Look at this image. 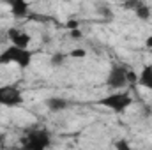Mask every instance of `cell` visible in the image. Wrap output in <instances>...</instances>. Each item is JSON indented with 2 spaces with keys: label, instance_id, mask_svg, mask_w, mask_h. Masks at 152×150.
<instances>
[{
  "label": "cell",
  "instance_id": "cell-1",
  "mask_svg": "<svg viewBox=\"0 0 152 150\" xmlns=\"http://www.w3.org/2000/svg\"><path fill=\"white\" fill-rule=\"evenodd\" d=\"M7 64H16L18 67L27 69L32 64V51L9 44L5 50L0 51V66H7Z\"/></svg>",
  "mask_w": 152,
  "mask_h": 150
},
{
  "label": "cell",
  "instance_id": "cell-2",
  "mask_svg": "<svg viewBox=\"0 0 152 150\" xmlns=\"http://www.w3.org/2000/svg\"><path fill=\"white\" fill-rule=\"evenodd\" d=\"M51 147V133L48 129H28L21 140V150H48Z\"/></svg>",
  "mask_w": 152,
  "mask_h": 150
},
{
  "label": "cell",
  "instance_id": "cell-3",
  "mask_svg": "<svg viewBox=\"0 0 152 150\" xmlns=\"http://www.w3.org/2000/svg\"><path fill=\"white\" fill-rule=\"evenodd\" d=\"M97 104L112 110L113 113H124L133 104V97L129 95V92H112L103 99H99Z\"/></svg>",
  "mask_w": 152,
  "mask_h": 150
},
{
  "label": "cell",
  "instance_id": "cell-4",
  "mask_svg": "<svg viewBox=\"0 0 152 150\" xmlns=\"http://www.w3.org/2000/svg\"><path fill=\"white\" fill-rule=\"evenodd\" d=\"M23 103V92L14 85H0V106L16 108Z\"/></svg>",
  "mask_w": 152,
  "mask_h": 150
},
{
  "label": "cell",
  "instance_id": "cell-5",
  "mask_svg": "<svg viewBox=\"0 0 152 150\" xmlns=\"http://www.w3.org/2000/svg\"><path fill=\"white\" fill-rule=\"evenodd\" d=\"M127 71L124 66H112L110 71H108V76H106V81L104 85L110 88V90H115V92H120V88H124L127 85Z\"/></svg>",
  "mask_w": 152,
  "mask_h": 150
},
{
  "label": "cell",
  "instance_id": "cell-6",
  "mask_svg": "<svg viewBox=\"0 0 152 150\" xmlns=\"http://www.w3.org/2000/svg\"><path fill=\"white\" fill-rule=\"evenodd\" d=\"M7 37L11 41V44L12 46H18V48H23V50H28V44H30V36L25 32V30H21V28H18V27H11L9 30H7Z\"/></svg>",
  "mask_w": 152,
  "mask_h": 150
},
{
  "label": "cell",
  "instance_id": "cell-7",
  "mask_svg": "<svg viewBox=\"0 0 152 150\" xmlns=\"http://www.w3.org/2000/svg\"><path fill=\"white\" fill-rule=\"evenodd\" d=\"M9 4V7H11V14L14 16V18H25L27 14H28V4L27 2H23V0H9L7 2Z\"/></svg>",
  "mask_w": 152,
  "mask_h": 150
},
{
  "label": "cell",
  "instance_id": "cell-8",
  "mask_svg": "<svg viewBox=\"0 0 152 150\" xmlns=\"http://www.w3.org/2000/svg\"><path fill=\"white\" fill-rule=\"evenodd\" d=\"M138 85H142L143 88L152 90V64H145L138 74Z\"/></svg>",
  "mask_w": 152,
  "mask_h": 150
},
{
  "label": "cell",
  "instance_id": "cell-9",
  "mask_svg": "<svg viewBox=\"0 0 152 150\" xmlns=\"http://www.w3.org/2000/svg\"><path fill=\"white\" fill-rule=\"evenodd\" d=\"M69 106V103H67V99H64V97H58V95H53V97H48L46 99V108L50 110V111H62V110H66Z\"/></svg>",
  "mask_w": 152,
  "mask_h": 150
},
{
  "label": "cell",
  "instance_id": "cell-10",
  "mask_svg": "<svg viewBox=\"0 0 152 150\" xmlns=\"http://www.w3.org/2000/svg\"><path fill=\"white\" fill-rule=\"evenodd\" d=\"M133 12L136 14V18H138V20H143V21H147V20L151 18V14H152L151 7H149L147 4H143V2H140V5H138Z\"/></svg>",
  "mask_w": 152,
  "mask_h": 150
},
{
  "label": "cell",
  "instance_id": "cell-11",
  "mask_svg": "<svg viewBox=\"0 0 152 150\" xmlns=\"http://www.w3.org/2000/svg\"><path fill=\"white\" fill-rule=\"evenodd\" d=\"M66 58H67V55H66V53H55V55L51 57V66L60 67V66L66 62Z\"/></svg>",
  "mask_w": 152,
  "mask_h": 150
},
{
  "label": "cell",
  "instance_id": "cell-12",
  "mask_svg": "<svg viewBox=\"0 0 152 150\" xmlns=\"http://www.w3.org/2000/svg\"><path fill=\"white\" fill-rule=\"evenodd\" d=\"M115 150H133L127 140H117L115 141Z\"/></svg>",
  "mask_w": 152,
  "mask_h": 150
},
{
  "label": "cell",
  "instance_id": "cell-13",
  "mask_svg": "<svg viewBox=\"0 0 152 150\" xmlns=\"http://www.w3.org/2000/svg\"><path fill=\"white\" fill-rule=\"evenodd\" d=\"M67 57H73V58H83V57H87V51L81 50V48H75V50H71V51L67 53Z\"/></svg>",
  "mask_w": 152,
  "mask_h": 150
},
{
  "label": "cell",
  "instance_id": "cell-14",
  "mask_svg": "<svg viewBox=\"0 0 152 150\" xmlns=\"http://www.w3.org/2000/svg\"><path fill=\"white\" fill-rule=\"evenodd\" d=\"M138 81V74L133 71H127V83H136Z\"/></svg>",
  "mask_w": 152,
  "mask_h": 150
},
{
  "label": "cell",
  "instance_id": "cell-15",
  "mask_svg": "<svg viewBox=\"0 0 152 150\" xmlns=\"http://www.w3.org/2000/svg\"><path fill=\"white\" fill-rule=\"evenodd\" d=\"M71 37H73V39H80V37H81V30H80V28L71 30Z\"/></svg>",
  "mask_w": 152,
  "mask_h": 150
},
{
  "label": "cell",
  "instance_id": "cell-16",
  "mask_svg": "<svg viewBox=\"0 0 152 150\" xmlns=\"http://www.w3.org/2000/svg\"><path fill=\"white\" fill-rule=\"evenodd\" d=\"M97 9H99V12H101V14H103V16H104V14H112V12H110V9H108V7H106V5H99V7H97Z\"/></svg>",
  "mask_w": 152,
  "mask_h": 150
},
{
  "label": "cell",
  "instance_id": "cell-17",
  "mask_svg": "<svg viewBox=\"0 0 152 150\" xmlns=\"http://www.w3.org/2000/svg\"><path fill=\"white\" fill-rule=\"evenodd\" d=\"M145 46H147V48H151V50H152V36H149V37L145 39Z\"/></svg>",
  "mask_w": 152,
  "mask_h": 150
}]
</instances>
